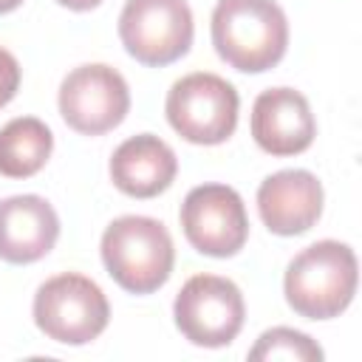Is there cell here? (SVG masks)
Listing matches in <instances>:
<instances>
[{"label":"cell","mask_w":362,"mask_h":362,"mask_svg":"<svg viewBox=\"0 0 362 362\" xmlns=\"http://www.w3.org/2000/svg\"><path fill=\"white\" fill-rule=\"evenodd\" d=\"M257 212L274 235H303L322 215V184L308 170H280L260 181Z\"/></svg>","instance_id":"obj_11"},{"label":"cell","mask_w":362,"mask_h":362,"mask_svg":"<svg viewBox=\"0 0 362 362\" xmlns=\"http://www.w3.org/2000/svg\"><path fill=\"white\" fill-rule=\"evenodd\" d=\"M54 136L37 116H17L0 127V175L31 178L51 158Z\"/></svg>","instance_id":"obj_14"},{"label":"cell","mask_w":362,"mask_h":362,"mask_svg":"<svg viewBox=\"0 0 362 362\" xmlns=\"http://www.w3.org/2000/svg\"><path fill=\"white\" fill-rule=\"evenodd\" d=\"M107 297L85 274L65 272L48 277L34 294V322L54 342L88 345L107 328Z\"/></svg>","instance_id":"obj_4"},{"label":"cell","mask_w":362,"mask_h":362,"mask_svg":"<svg viewBox=\"0 0 362 362\" xmlns=\"http://www.w3.org/2000/svg\"><path fill=\"white\" fill-rule=\"evenodd\" d=\"M130 88L124 76L102 62L74 68L59 85V113L82 136H102L124 122Z\"/></svg>","instance_id":"obj_8"},{"label":"cell","mask_w":362,"mask_h":362,"mask_svg":"<svg viewBox=\"0 0 362 362\" xmlns=\"http://www.w3.org/2000/svg\"><path fill=\"white\" fill-rule=\"evenodd\" d=\"M249 359L255 362H272V359H286V362H320L322 359V348L303 331L277 325L269 328L257 337L255 348L249 351Z\"/></svg>","instance_id":"obj_15"},{"label":"cell","mask_w":362,"mask_h":362,"mask_svg":"<svg viewBox=\"0 0 362 362\" xmlns=\"http://www.w3.org/2000/svg\"><path fill=\"white\" fill-rule=\"evenodd\" d=\"M20 88V62L11 51L0 48V107L14 99Z\"/></svg>","instance_id":"obj_16"},{"label":"cell","mask_w":362,"mask_h":362,"mask_svg":"<svg viewBox=\"0 0 362 362\" xmlns=\"http://www.w3.org/2000/svg\"><path fill=\"white\" fill-rule=\"evenodd\" d=\"M178 218L189 246L209 257H232L249 238L243 198L226 184L192 187L181 204Z\"/></svg>","instance_id":"obj_9"},{"label":"cell","mask_w":362,"mask_h":362,"mask_svg":"<svg viewBox=\"0 0 362 362\" xmlns=\"http://www.w3.org/2000/svg\"><path fill=\"white\" fill-rule=\"evenodd\" d=\"M59 238V215L42 195H11L0 201V257L6 263H34Z\"/></svg>","instance_id":"obj_12"},{"label":"cell","mask_w":362,"mask_h":362,"mask_svg":"<svg viewBox=\"0 0 362 362\" xmlns=\"http://www.w3.org/2000/svg\"><path fill=\"white\" fill-rule=\"evenodd\" d=\"M175 173L173 147L153 133L124 139L110 156V181L130 198H156L175 181Z\"/></svg>","instance_id":"obj_13"},{"label":"cell","mask_w":362,"mask_h":362,"mask_svg":"<svg viewBox=\"0 0 362 362\" xmlns=\"http://www.w3.org/2000/svg\"><path fill=\"white\" fill-rule=\"evenodd\" d=\"M359 280V263L348 243L317 240L291 257L283 291L286 303L305 320H331L339 317L354 294Z\"/></svg>","instance_id":"obj_2"},{"label":"cell","mask_w":362,"mask_h":362,"mask_svg":"<svg viewBox=\"0 0 362 362\" xmlns=\"http://www.w3.org/2000/svg\"><path fill=\"white\" fill-rule=\"evenodd\" d=\"M20 3H23V0H0V14H6V11H14Z\"/></svg>","instance_id":"obj_18"},{"label":"cell","mask_w":362,"mask_h":362,"mask_svg":"<svg viewBox=\"0 0 362 362\" xmlns=\"http://www.w3.org/2000/svg\"><path fill=\"white\" fill-rule=\"evenodd\" d=\"M57 3L71 8V11H88V8H96L102 0H57Z\"/></svg>","instance_id":"obj_17"},{"label":"cell","mask_w":362,"mask_h":362,"mask_svg":"<svg viewBox=\"0 0 362 362\" xmlns=\"http://www.w3.org/2000/svg\"><path fill=\"white\" fill-rule=\"evenodd\" d=\"M240 96L218 74L195 71L173 82L164 113L170 127L192 144H221L238 127Z\"/></svg>","instance_id":"obj_5"},{"label":"cell","mask_w":362,"mask_h":362,"mask_svg":"<svg viewBox=\"0 0 362 362\" xmlns=\"http://www.w3.org/2000/svg\"><path fill=\"white\" fill-rule=\"evenodd\" d=\"M102 263L107 274L130 294L158 291L175 266V249L167 226L147 215H122L102 232Z\"/></svg>","instance_id":"obj_3"},{"label":"cell","mask_w":362,"mask_h":362,"mask_svg":"<svg viewBox=\"0 0 362 362\" xmlns=\"http://www.w3.org/2000/svg\"><path fill=\"white\" fill-rule=\"evenodd\" d=\"M212 45L235 71L263 74L286 57V11L274 0H218L212 11Z\"/></svg>","instance_id":"obj_1"},{"label":"cell","mask_w":362,"mask_h":362,"mask_svg":"<svg viewBox=\"0 0 362 362\" xmlns=\"http://www.w3.org/2000/svg\"><path fill=\"white\" fill-rule=\"evenodd\" d=\"M192 11L187 0H127L119 14L124 51L141 65H170L192 45Z\"/></svg>","instance_id":"obj_7"},{"label":"cell","mask_w":362,"mask_h":362,"mask_svg":"<svg viewBox=\"0 0 362 362\" xmlns=\"http://www.w3.org/2000/svg\"><path fill=\"white\" fill-rule=\"evenodd\" d=\"M173 317L192 345L223 348L240 334L246 305L240 288L229 277L195 274L175 294Z\"/></svg>","instance_id":"obj_6"},{"label":"cell","mask_w":362,"mask_h":362,"mask_svg":"<svg viewBox=\"0 0 362 362\" xmlns=\"http://www.w3.org/2000/svg\"><path fill=\"white\" fill-rule=\"evenodd\" d=\"M317 122L308 99L294 88H269L252 105V139L269 156H297L311 147Z\"/></svg>","instance_id":"obj_10"}]
</instances>
